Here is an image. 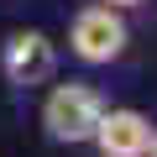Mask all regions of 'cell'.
<instances>
[{"label": "cell", "instance_id": "7a4b0ae2", "mask_svg": "<svg viewBox=\"0 0 157 157\" xmlns=\"http://www.w3.org/2000/svg\"><path fill=\"white\" fill-rule=\"evenodd\" d=\"M68 52L84 68H115L131 52V21H126V11L105 6V0L78 6L73 21H68Z\"/></svg>", "mask_w": 157, "mask_h": 157}, {"label": "cell", "instance_id": "8992f818", "mask_svg": "<svg viewBox=\"0 0 157 157\" xmlns=\"http://www.w3.org/2000/svg\"><path fill=\"white\" fill-rule=\"evenodd\" d=\"M147 157H157V126H152V147H147Z\"/></svg>", "mask_w": 157, "mask_h": 157}, {"label": "cell", "instance_id": "5b68a950", "mask_svg": "<svg viewBox=\"0 0 157 157\" xmlns=\"http://www.w3.org/2000/svg\"><path fill=\"white\" fill-rule=\"evenodd\" d=\"M105 6H115V11H141L147 0H105Z\"/></svg>", "mask_w": 157, "mask_h": 157}, {"label": "cell", "instance_id": "6da1fadb", "mask_svg": "<svg viewBox=\"0 0 157 157\" xmlns=\"http://www.w3.org/2000/svg\"><path fill=\"white\" fill-rule=\"evenodd\" d=\"M105 94L84 78H58V84H42V105H37V126L47 141L58 147H89L100 115H105Z\"/></svg>", "mask_w": 157, "mask_h": 157}, {"label": "cell", "instance_id": "277c9868", "mask_svg": "<svg viewBox=\"0 0 157 157\" xmlns=\"http://www.w3.org/2000/svg\"><path fill=\"white\" fill-rule=\"evenodd\" d=\"M89 147H94V157H147V147H152V115H141L136 105H105Z\"/></svg>", "mask_w": 157, "mask_h": 157}, {"label": "cell", "instance_id": "3957f363", "mask_svg": "<svg viewBox=\"0 0 157 157\" xmlns=\"http://www.w3.org/2000/svg\"><path fill=\"white\" fill-rule=\"evenodd\" d=\"M0 78L16 89V94H32L42 84L58 78V42L37 26H16L0 37Z\"/></svg>", "mask_w": 157, "mask_h": 157}]
</instances>
